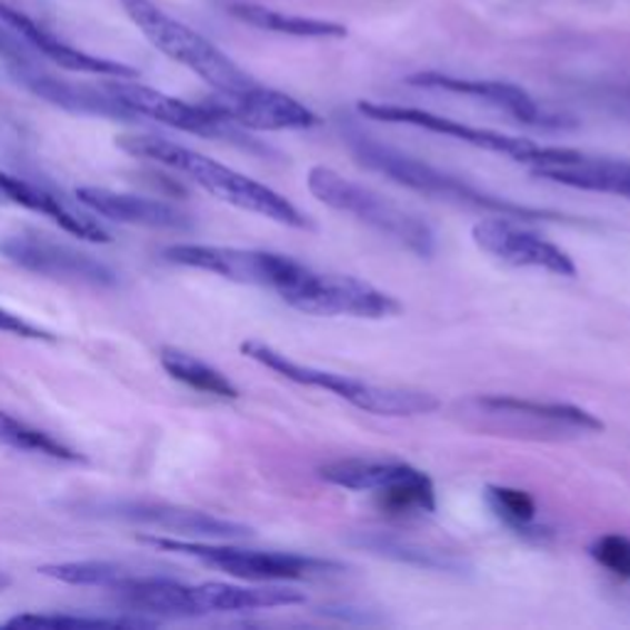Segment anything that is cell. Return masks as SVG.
<instances>
[{"mask_svg":"<svg viewBox=\"0 0 630 630\" xmlns=\"http://www.w3.org/2000/svg\"><path fill=\"white\" fill-rule=\"evenodd\" d=\"M350 151L360 166H364L372 173H380L389 178L397 186L407 190H414L421 194H429L433 200H446L453 204H463V208H473L480 212H492L502 217H512V220L522 222H569V224H587V220H574L564 212L547 210V208H530V204H520L498 194H490L486 190H478L463 178H456L451 173L423 163L419 158H411L392 146H384L380 141L370 139L354 129L342 131Z\"/></svg>","mask_w":630,"mask_h":630,"instance_id":"1","label":"cell"},{"mask_svg":"<svg viewBox=\"0 0 630 630\" xmlns=\"http://www.w3.org/2000/svg\"><path fill=\"white\" fill-rule=\"evenodd\" d=\"M117 146L123 153H129L133 158L156 160V163L176 170L180 176H188L192 182H198L202 190L214 194L217 200L234 204L239 210L261 214L267 217V220H273L286 227H296V229L313 227V222L277 190L261 186V182L237 173V170L217 163V160L208 156L194 153L186 146L158 139V136H139V133L119 136Z\"/></svg>","mask_w":630,"mask_h":630,"instance_id":"2","label":"cell"},{"mask_svg":"<svg viewBox=\"0 0 630 630\" xmlns=\"http://www.w3.org/2000/svg\"><path fill=\"white\" fill-rule=\"evenodd\" d=\"M456 417L466 429L488 437L522 441H577L601 433L606 423L591 411L564 402H537L510 394L468 397L456 404Z\"/></svg>","mask_w":630,"mask_h":630,"instance_id":"3","label":"cell"},{"mask_svg":"<svg viewBox=\"0 0 630 630\" xmlns=\"http://www.w3.org/2000/svg\"><path fill=\"white\" fill-rule=\"evenodd\" d=\"M244 358L259 362L261 368L277 372L283 380L301 387L323 389V392L336 394L338 399H346L348 404L358 407L360 411H368L374 417H417V414H431L441 407V402L429 392H419V389H402V387H380L364 380H354L348 374H338L330 370L311 368V364H301L283 352L273 350L267 342L259 340H244L242 342Z\"/></svg>","mask_w":630,"mask_h":630,"instance_id":"4","label":"cell"},{"mask_svg":"<svg viewBox=\"0 0 630 630\" xmlns=\"http://www.w3.org/2000/svg\"><path fill=\"white\" fill-rule=\"evenodd\" d=\"M308 190L320 202L328 204V208L352 214L354 220L377 229L382 237L409 249L411 254L429 259L437 251V234H433L429 222H423L419 214L404 210L402 204L382 198L380 192L342 178L333 168H311V173H308Z\"/></svg>","mask_w":630,"mask_h":630,"instance_id":"5","label":"cell"},{"mask_svg":"<svg viewBox=\"0 0 630 630\" xmlns=\"http://www.w3.org/2000/svg\"><path fill=\"white\" fill-rule=\"evenodd\" d=\"M121 6L126 16L133 20V26L143 32L153 48L168 54L170 60L190 67L214 91L234 94V91H244L257 84L242 67L229 60L208 38H202L200 32L168 18L151 0H121Z\"/></svg>","mask_w":630,"mask_h":630,"instance_id":"6","label":"cell"},{"mask_svg":"<svg viewBox=\"0 0 630 630\" xmlns=\"http://www.w3.org/2000/svg\"><path fill=\"white\" fill-rule=\"evenodd\" d=\"M139 542L151 544L160 552H173L182 557H192L202 564L224 571L229 577L244 581H303V579H323L336 577L346 571V567L330 559L303 557L293 552H259V549H239L222 544H204L194 540H176V537L143 534Z\"/></svg>","mask_w":630,"mask_h":630,"instance_id":"7","label":"cell"},{"mask_svg":"<svg viewBox=\"0 0 630 630\" xmlns=\"http://www.w3.org/2000/svg\"><path fill=\"white\" fill-rule=\"evenodd\" d=\"M279 296L281 301L306 316L382 320L402 313V303L377 286L354 277H342V273L316 271L306 263L298 269L291 283L283 286Z\"/></svg>","mask_w":630,"mask_h":630,"instance_id":"8","label":"cell"},{"mask_svg":"<svg viewBox=\"0 0 630 630\" xmlns=\"http://www.w3.org/2000/svg\"><path fill=\"white\" fill-rule=\"evenodd\" d=\"M107 89L121 101V104L129 107L136 117H146L166 126H173V129L200 136V139L229 141L234 146L249 148V151H263L259 143L251 141L244 133L247 129L224 119L222 113H217L204 104H188V101L168 97L163 91H156L143 84L109 82Z\"/></svg>","mask_w":630,"mask_h":630,"instance_id":"9","label":"cell"},{"mask_svg":"<svg viewBox=\"0 0 630 630\" xmlns=\"http://www.w3.org/2000/svg\"><path fill=\"white\" fill-rule=\"evenodd\" d=\"M166 259L180 263V267L200 269L217 273V277L263 286V289L281 291L303 267L291 257L273 254V251L257 249H234V247H212V244H176L166 249Z\"/></svg>","mask_w":630,"mask_h":630,"instance_id":"10","label":"cell"},{"mask_svg":"<svg viewBox=\"0 0 630 630\" xmlns=\"http://www.w3.org/2000/svg\"><path fill=\"white\" fill-rule=\"evenodd\" d=\"M527 168L534 178L577 190L606 192L630 202V160L589 156L574 151V148L540 146Z\"/></svg>","mask_w":630,"mask_h":630,"instance_id":"11","label":"cell"},{"mask_svg":"<svg viewBox=\"0 0 630 630\" xmlns=\"http://www.w3.org/2000/svg\"><path fill=\"white\" fill-rule=\"evenodd\" d=\"M364 119L384 121V123H407L417 126V129L441 133L446 139H456L468 146H476L480 151H490L498 156H506L518 160L522 166H530V160L540 151V143L530 139H518V136H508L490 129H478V126H468L449 117H439V113L414 109V107H399V104H377V101H360L358 104Z\"/></svg>","mask_w":630,"mask_h":630,"instance_id":"12","label":"cell"},{"mask_svg":"<svg viewBox=\"0 0 630 630\" xmlns=\"http://www.w3.org/2000/svg\"><path fill=\"white\" fill-rule=\"evenodd\" d=\"M0 254L16 267L40 273L52 279H72L91 286H117V271L109 269L104 261L84 254L70 244L52 242L38 234H13L0 242Z\"/></svg>","mask_w":630,"mask_h":630,"instance_id":"13","label":"cell"},{"mask_svg":"<svg viewBox=\"0 0 630 630\" xmlns=\"http://www.w3.org/2000/svg\"><path fill=\"white\" fill-rule=\"evenodd\" d=\"M473 242L500 261L518 269H542L554 277H577V263L564 249L544 237L512 224L510 217H486L473 224Z\"/></svg>","mask_w":630,"mask_h":630,"instance_id":"14","label":"cell"},{"mask_svg":"<svg viewBox=\"0 0 630 630\" xmlns=\"http://www.w3.org/2000/svg\"><path fill=\"white\" fill-rule=\"evenodd\" d=\"M204 107L251 131H303L320 123L316 113L283 91L254 84L234 94L217 91Z\"/></svg>","mask_w":630,"mask_h":630,"instance_id":"15","label":"cell"},{"mask_svg":"<svg viewBox=\"0 0 630 630\" xmlns=\"http://www.w3.org/2000/svg\"><path fill=\"white\" fill-rule=\"evenodd\" d=\"M407 84L419 89L451 91V94H463L488 101V104L508 111L510 117L527 126H537V129H574L577 126L574 119L540 107L522 87L510 82H496V79H463L443 72H417L407 77Z\"/></svg>","mask_w":630,"mask_h":630,"instance_id":"16","label":"cell"},{"mask_svg":"<svg viewBox=\"0 0 630 630\" xmlns=\"http://www.w3.org/2000/svg\"><path fill=\"white\" fill-rule=\"evenodd\" d=\"M94 512L99 518L151 524L182 537H204V540H244V537H251V527L214 518V514L202 510L151 506V502H99Z\"/></svg>","mask_w":630,"mask_h":630,"instance_id":"17","label":"cell"},{"mask_svg":"<svg viewBox=\"0 0 630 630\" xmlns=\"http://www.w3.org/2000/svg\"><path fill=\"white\" fill-rule=\"evenodd\" d=\"M77 198L84 208L97 212L99 217H107L111 222L148 229H173V232H188V229L194 227L190 217L173 208V204L141 198V194L117 192L107 188H79Z\"/></svg>","mask_w":630,"mask_h":630,"instance_id":"18","label":"cell"},{"mask_svg":"<svg viewBox=\"0 0 630 630\" xmlns=\"http://www.w3.org/2000/svg\"><path fill=\"white\" fill-rule=\"evenodd\" d=\"M20 84L30 89L32 94L50 101V104L60 107L72 113H87V117H104L113 121H133L139 119L136 113L121 104V101L111 94L104 87H87V84H70L62 79H54L48 74L32 72L26 79H20Z\"/></svg>","mask_w":630,"mask_h":630,"instance_id":"19","label":"cell"},{"mask_svg":"<svg viewBox=\"0 0 630 630\" xmlns=\"http://www.w3.org/2000/svg\"><path fill=\"white\" fill-rule=\"evenodd\" d=\"M117 599L129 611L158 618H198L194 593L188 583L166 577H126L117 589Z\"/></svg>","mask_w":630,"mask_h":630,"instance_id":"20","label":"cell"},{"mask_svg":"<svg viewBox=\"0 0 630 630\" xmlns=\"http://www.w3.org/2000/svg\"><path fill=\"white\" fill-rule=\"evenodd\" d=\"M192 593L198 616L242 613L306 603V593L286 587H237V583L208 581L200 583V587H192Z\"/></svg>","mask_w":630,"mask_h":630,"instance_id":"21","label":"cell"},{"mask_svg":"<svg viewBox=\"0 0 630 630\" xmlns=\"http://www.w3.org/2000/svg\"><path fill=\"white\" fill-rule=\"evenodd\" d=\"M0 194L32 212L48 214L52 222H57L64 229V232L84 239V242H94V244L111 242V234L97 220H91V217L79 214L72 208H67L60 198H54L52 192L42 190L38 186H32V182L0 173Z\"/></svg>","mask_w":630,"mask_h":630,"instance_id":"22","label":"cell"},{"mask_svg":"<svg viewBox=\"0 0 630 630\" xmlns=\"http://www.w3.org/2000/svg\"><path fill=\"white\" fill-rule=\"evenodd\" d=\"M417 473L419 468L414 466L404 461H382V458H342V461L318 468V476L326 483L354 492H372V496L392 490Z\"/></svg>","mask_w":630,"mask_h":630,"instance_id":"23","label":"cell"},{"mask_svg":"<svg viewBox=\"0 0 630 630\" xmlns=\"http://www.w3.org/2000/svg\"><path fill=\"white\" fill-rule=\"evenodd\" d=\"M348 542L374 557L392 559L399 561V564L419 567L427 571H441V574H458V577L471 571V564H468V559L463 557L446 552V549H433L411 540H402V537L387 532H354Z\"/></svg>","mask_w":630,"mask_h":630,"instance_id":"24","label":"cell"},{"mask_svg":"<svg viewBox=\"0 0 630 630\" xmlns=\"http://www.w3.org/2000/svg\"><path fill=\"white\" fill-rule=\"evenodd\" d=\"M237 20L247 22L251 28L279 32V36L291 38H311V40H340L348 38V28L333 20H318V18H301V16H286L281 10L263 8L254 3H237L229 8Z\"/></svg>","mask_w":630,"mask_h":630,"instance_id":"25","label":"cell"},{"mask_svg":"<svg viewBox=\"0 0 630 630\" xmlns=\"http://www.w3.org/2000/svg\"><path fill=\"white\" fill-rule=\"evenodd\" d=\"M486 502L490 512L512 530L514 534L524 537L532 542H544L549 534L547 527L537 522V502L527 490L508 488V486H488Z\"/></svg>","mask_w":630,"mask_h":630,"instance_id":"26","label":"cell"},{"mask_svg":"<svg viewBox=\"0 0 630 630\" xmlns=\"http://www.w3.org/2000/svg\"><path fill=\"white\" fill-rule=\"evenodd\" d=\"M28 44H32L40 54L48 57L54 64H60L62 70L70 72H82V74H99V77H117V79H136L139 77V70H133L129 64L113 62V60H104V57H94L87 54L82 50H74L70 44L60 42L57 38H52L48 30L38 28L32 32Z\"/></svg>","mask_w":630,"mask_h":630,"instance_id":"27","label":"cell"},{"mask_svg":"<svg viewBox=\"0 0 630 630\" xmlns=\"http://www.w3.org/2000/svg\"><path fill=\"white\" fill-rule=\"evenodd\" d=\"M160 364H163V370L173 377V380L198 389V392L222 397V399L239 397V389L229 382L220 370L210 368L208 362L192 358V354L188 352L166 348L163 352H160Z\"/></svg>","mask_w":630,"mask_h":630,"instance_id":"28","label":"cell"},{"mask_svg":"<svg viewBox=\"0 0 630 630\" xmlns=\"http://www.w3.org/2000/svg\"><path fill=\"white\" fill-rule=\"evenodd\" d=\"M42 577L72 583V587H101V589H117L119 583L131 577V571L117 564V561H62V564H44L38 569Z\"/></svg>","mask_w":630,"mask_h":630,"instance_id":"29","label":"cell"},{"mask_svg":"<svg viewBox=\"0 0 630 630\" xmlns=\"http://www.w3.org/2000/svg\"><path fill=\"white\" fill-rule=\"evenodd\" d=\"M0 443L10 446V449H16V451L50 456V458H57V461H72V463L84 461V458L77 451H72L70 446L52 439L50 433L28 427L26 421H18L16 417L6 414V411H0Z\"/></svg>","mask_w":630,"mask_h":630,"instance_id":"30","label":"cell"},{"mask_svg":"<svg viewBox=\"0 0 630 630\" xmlns=\"http://www.w3.org/2000/svg\"><path fill=\"white\" fill-rule=\"evenodd\" d=\"M156 621L146 618H91L72 613H26L10 618L6 628H40V630H99V628H151Z\"/></svg>","mask_w":630,"mask_h":630,"instance_id":"31","label":"cell"},{"mask_svg":"<svg viewBox=\"0 0 630 630\" xmlns=\"http://www.w3.org/2000/svg\"><path fill=\"white\" fill-rule=\"evenodd\" d=\"M377 502H380L384 512L392 514H429L437 510V488H433V480L427 473L419 471L414 478L404 480L397 488L380 492Z\"/></svg>","mask_w":630,"mask_h":630,"instance_id":"32","label":"cell"},{"mask_svg":"<svg viewBox=\"0 0 630 630\" xmlns=\"http://www.w3.org/2000/svg\"><path fill=\"white\" fill-rule=\"evenodd\" d=\"M589 554L618 579H630V540L623 534H603L593 540Z\"/></svg>","mask_w":630,"mask_h":630,"instance_id":"33","label":"cell"},{"mask_svg":"<svg viewBox=\"0 0 630 630\" xmlns=\"http://www.w3.org/2000/svg\"><path fill=\"white\" fill-rule=\"evenodd\" d=\"M0 64H6V70L13 74L18 82L20 79H26L28 74L38 72V67L36 62H32L28 50L22 48V44L3 28H0Z\"/></svg>","mask_w":630,"mask_h":630,"instance_id":"34","label":"cell"},{"mask_svg":"<svg viewBox=\"0 0 630 630\" xmlns=\"http://www.w3.org/2000/svg\"><path fill=\"white\" fill-rule=\"evenodd\" d=\"M0 333L18 336V338H26V340H48V342L57 340L52 333H48V330L28 323L26 318H20L16 313L3 311V308H0Z\"/></svg>","mask_w":630,"mask_h":630,"instance_id":"35","label":"cell"},{"mask_svg":"<svg viewBox=\"0 0 630 630\" xmlns=\"http://www.w3.org/2000/svg\"><path fill=\"white\" fill-rule=\"evenodd\" d=\"M10 587V577L6 574H0V591H6Z\"/></svg>","mask_w":630,"mask_h":630,"instance_id":"36","label":"cell"}]
</instances>
